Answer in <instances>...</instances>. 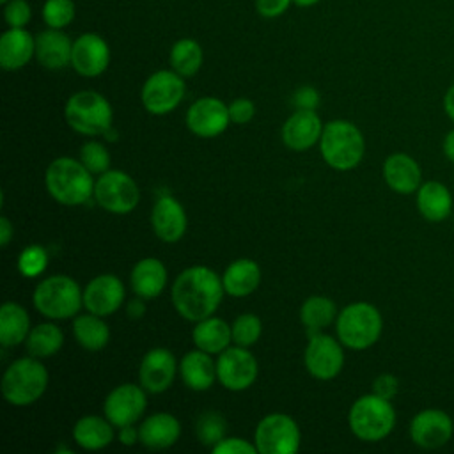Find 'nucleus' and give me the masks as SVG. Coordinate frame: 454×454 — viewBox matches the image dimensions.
Wrapping results in <instances>:
<instances>
[{
  "label": "nucleus",
  "mask_w": 454,
  "mask_h": 454,
  "mask_svg": "<svg viewBox=\"0 0 454 454\" xmlns=\"http://www.w3.org/2000/svg\"><path fill=\"white\" fill-rule=\"evenodd\" d=\"M222 278L207 266L197 264L183 270L172 284V303L188 321H200L216 312L223 298Z\"/></svg>",
  "instance_id": "f257e3e1"
},
{
  "label": "nucleus",
  "mask_w": 454,
  "mask_h": 454,
  "mask_svg": "<svg viewBox=\"0 0 454 454\" xmlns=\"http://www.w3.org/2000/svg\"><path fill=\"white\" fill-rule=\"evenodd\" d=\"M48 193L64 206L85 204L94 195L92 172L74 158L60 156L53 160L44 174Z\"/></svg>",
  "instance_id": "f03ea898"
},
{
  "label": "nucleus",
  "mask_w": 454,
  "mask_h": 454,
  "mask_svg": "<svg viewBox=\"0 0 454 454\" xmlns=\"http://www.w3.org/2000/svg\"><path fill=\"white\" fill-rule=\"evenodd\" d=\"M319 151L326 165L335 170L355 168L365 153V140L356 124L335 119L323 126Z\"/></svg>",
  "instance_id": "7ed1b4c3"
},
{
  "label": "nucleus",
  "mask_w": 454,
  "mask_h": 454,
  "mask_svg": "<svg viewBox=\"0 0 454 454\" xmlns=\"http://www.w3.org/2000/svg\"><path fill=\"white\" fill-rule=\"evenodd\" d=\"M35 356L14 360L2 376V397L14 406H27L43 397L48 387V371Z\"/></svg>",
  "instance_id": "20e7f679"
},
{
  "label": "nucleus",
  "mask_w": 454,
  "mask_h": 454,
  "mask_svg": "<svg viewBox=\"0 0 454 454\" xmlns=\"http://www.w3.org/2000/svg\"><path fill=\"white\" fill-rule=\"evenodd\" d=\"M348 424L351 433L362 442H380L395 426V410L390 399L374 392L360 395L349 408Z\"/></svg>",
  "instance_id": "39448f33"
},
{
  "label": "nucleus",
  "mask_w": 454,
  "mask_h": 454,
  "mask_svg": "<svg viewBox=\"0 0 454 454\" xmlns=\"http://www.w3.org/2000/svg\"><path fill=\"white\" fill-rule=\"evenodd\" d=\"M383 330L380 310L367 301L346 305L335 319V332L342 346L349 349H367L378 342Z\"/></svg>",
  "instance_id": "423d86ee"
},
{
  "label": "nucleus",
  "mask_w": 454,
  "mask_h": 454,
  "mask_svg": "<svg viewBox=\"0 0 454 454\" xmlns=\"http://www.w3.org/2000/svg\"><path fill=\"white\" fill-rule=\"evenodd\" d=\"M32 301L35 310L48 319H69L80 312L83 291L74 278L51 275L35 286Z\"/></svg>",
  "instance_id": "0eeeda50"
},
{
  "label": "nucleus",
  "mask_w": 454,
  "mask_h": 454,
  "mask_svg": "<svg viewBox=\"0 0 454 454\" xmlns=\"http://www.w3.org/2000/svg\"><path fill=\"white\" fill-rule=\"evenodd\" d=\"M64 117L69 128L76 133L96 137L112 128L114 110L103 94L96 90H80L66 101Z\"/></svg>",
  "instance_id": "6e6552de"
},
{
  "label": "nucleus",
  "mask_w": 454,
  "mask_h": 454,
  "mask_svg": "<svg viewBox=\"0 0 454 454\" xmlns=\"http://www.w3.org/2000/svg\"><path fill=\"white\" fill-rule=\"evenodd\" d=\"M94 199L105 211L126 215L137 207L140 190L131 176L122 170L110 168L98 176L94 184Z\"/></svg>",
  "instance_id": "1a4fd4ad"
},
{
  "label": "nucleus",
  "mask_w": 454,
  "mask_h": 454,
  "mask_svg": "<svg viewBox=\"0 0 454 454\" xmlns=\"http://www.w3.org/2000/svg\"><path fill=\"white\" fill-rule=\"evenodd\" d=\"M254 440L261 454H293L300 447V427L286 413H270L257 424Z\"/></svg>",
  "instance_id": "9d476101"
},
{
  "label": "nucleus",
  "mask_w": 454,
  "mask_h": 454,
  "mask_svg": "<svg viewBox=\"0 0 454 454\" xmlns=\"http://www.w3.org/2000/svg\"><path fill=\"white\" fill-rule=\"evenodd\" d=\"M184 78L174 69H160L153 73L142 85V105L149 114L165 115L172 112L184 98Z\"/></svg>",
  "instance_id": "9b49d317"
},
{
  "label": "nucleus",
  "mask_w": 454,
  "mask_h": 454,
  "mask_svg": "<svg viewBox=\"0 0 454 454\" xmlns=\"http://www.w3.org/2000/svg\"><path fill=\"white\" fill-rule=\"evenodd\" d=\"M259 365L255 356L243 346H229L216 358V380L227 390L239 392L255 381Z\"/></svg>",
  "instance_id": "f8f14e48"
},
{
  "label": "nucleus",
  "mask_w": 454,
  "mask_h": 454,
  "mask_svg": "<svg viewBox=\"0 0 454 454\" xmlns=\"http://www.w3.org/2000/svg\"><path fill=\"white\" fill-rule=\"evenodd\" d=\"M303 362L310 376L317 380H332L344 365L342 342L321 332H310Z\"/></svg>",
  "instance_id": "ddd939ff"
},
{
  "label": "nucleus",
  "mask_w": 454,
  "mask_h": 454,
  "mask_svg": "<svg viewBox=\"0 0 454 454\" xmlns=\"http://www.w3.org/2000/svg\"><path fill=\"white\" fill-rule=\"evenodd\" d=\"M147 406L145 390L142 385L122 383L108 392L105 397L103 411L105 417L119 429L122 426H129L140 420Z\"/></svg>",
  "instance_id": "4468645a"
},
{
  "label": "nucleus",
  "mask_w": 454,
  "mask_h": 454,
  "mask_svg": "<svg viewBox=\"0 0 454 454\" xmlns=\"http://www.w3.org/2000/svg\"><path fill=\"white\" fill-rule=\"evenodd\" d=\"M454 434L450 415L440 408H426L413 415L410 422V438L420 449H440Z\"/></svg>",
  "instance_id": "2eb2a0df"
},
{
  "label": "nucleus",
  "mask_w": 454,
  "mask_h": 454,
  "mask_svg": "<svg viewBox=\"0 0 454 454\" xmlns=\"http://www.w3.org/2000/svg\"><path fill=\"white\" fill-rule=\"evenodd\" d=\"M231 122L229 106L213 96H204L193 101L186 112L188 129L202 138L218 137Z\"/></svg>",
  "instance_id": "dca6fc26"
},
{
  "label": "nucleus",
  "mask_w": 454,
  "mask_h": 454,
  "mask_svg": "<svg viewBox=\"0 0 454 454\" xmlns=\"http://www.w3.org/2000/svg\"><path fill=\"white\" fill-rule=\"evenodd\" d=\"M110 64V48L106 41L94 32H85L73 41L71 66L85 78L99 76Z\"/></svg>",
  "instance_id": "f3484780"
},
{
  "label": "nucleus",
  "mask_w": 454,
  "mask_h": 454,
  "mask_svg": "<svg viewBox=\"0 0 454 454\" xmlns=\"http://www.w3.org/2000/svg\"><path fill=\"white\" fill-rule=\"evenodd\" d=\"M177 371L179 365L176 364L172 351L165 348H153L142 356L138 383L149 394H161L174 383Z\"/></svg>",
  "instance_id": "a211bd4d"
},
{
  "label": "nucleus",
  "mask_w": 454,
  "mask_h": 454,
  "mask_svg": "<svg viewBox=\"0 0 454 454\" xmlns=\"http://www.w3.org/2000/svg\"><path fill=\"white\" fill-rule=\"evenodd\" d=\"M126 289L119 277L103 273L94 277L83 289V307L96 316H110L124 303Z\"/></svg>",
  "instance_id": "6ab92c4d"
},
{
  "label": "nucleus",
  "mask_w": 454,
  "mask_h": 454,
  "mask_svg": "<svg viewBox=\"0 0 454 454\" xmlns=\"http://www.w3.org/2000/svg\"><path fill=\"white\" fill-rule=\"evenodd\" d=\"M151 227L161 241H179L188 227V218L183 204L172 195L160 197L151 211Z\"/></svg>",
  "instance_id": "aec40b11"
},
{
  "label": "nucleus",
  "mask_w": 454,
  "mask_h": 454,
  "mask_svg": "<svg viewBox=\"0 0 454 454\" xmlns=\"http://www.w3.org/2000/svg\"><path fill=\"white\" fill-rule=\"evenodd\" d=\"M323 122L316 110H294L282 126V142L293 151H305L319 142Z\"/></svg>",
  "instance_id": "412c9836"
},
{
  "label": "nucleus",
  "mask_w": 454,
  "mask_h": 454,
  "mask_svg": "<svg viewBox=\"0 0 454 454\" xmlns=\"http://www.w3.org/2000/svg\"><path fill=\"white\" fill-rule=\"evenodd\" d=\"M383 179L390 190L410 195L422 184V170L415 158L406 153H392L383 161Z\"/></svg>",
  "instance_id": "4be33fe9"
},
{
  "label": "nucleus",
  "mask_w": 454,
  "mask_h": 454,
  "mask_svg": "<svg viewBox=\"0 0 454 454\" xmlns=\"http://www.w3.org/2000/svg\"><path fill=\"white\" fill-rule=\"evenodd\" d=\"M73 41L60 28H46L35 35V60L51 71L71 64Z\"/></svg>",
  "instance_id": "5701e85b"
},
{
  "label": "nucleus",
  "mask_w": 454,
  "mask_h": 454,
  "mask_svg": "<svg viewBox=\"0 0 454 454\" xmlns=\"http://www.w3.org/2000/svg\"><path fill=\"white\" fill-rule=\"evenodd\" d=\"M35 57V37L27 28H7L0 35V66L5 71L25 67Z\"/></svg>",
  "instance_id": "b1692460"
},
{
  "label": "nucleus",
  "mask_w": 454,
  "mask_h": 454,
  "mask_svg": "<svg viewBox=\"0 0 454 454\" xmlns=\"http://www.w3.org/2000/svg\"><path fill=\"white\" fill-rule=\"evenodd\" d=\"M140 431V443L151 450H163L172 447L181 434V424L179 420L167 413L158 411L149 415L142 420L138 426Z\"/></svg>",
  "instance_id": "393cba45"
},
{
  "label": "nucleus",
  "mask_w": 454,
  "mask_h": 454,
  "mask_svg": "<svg viewBox=\"0 0 454 454\" xmlns=\"http://www.w3.org/2000/svg\"><path fill=\"white\" fill-rule=\"evenodd\" d=\"M417 193V209L420 213L422 218H426L427 222L438 223L443 222L450 216L452 213V193L450 190L440 183V181H426L419 186Z\"/></svg>",
  "instance_id": "a878e982"
},
{
  "label": "nucleus",
  "mask_w": 454,
  "mask_h": 454,
  "mask_svg": "<svg viewBox=\"0 0 454 454\" xmlns=\"http://www.w3.org/2000/svg\"><path fill=\"white\" fill-rule=\"evenodd\" d=\"M129 284L137 296L144 300H153L160 296L167 286V268L160 259H140L131 270Z\"/></svg>",
  "instance_id": "bb28decb"
},
{
  "label": "nucleus",
  "mask_w": 454,
  "mask_h": 454,
  "mask_svg": "<svg viewBox=\"0 0 454 454\" xmlns=\"http://www.w3.org/2000/svg\"><path fill=\"white\" fill-rule=\"evenodd\" d=\"M179 374L188 388L202 392L211 388L216 380V362H213L209 353L195 348L179 362Z\"/></svg>",
  "instance_id": "cd10ccee"
},
{
  "label": "nucleus",
  "mask_w": 454,
  "mask_h": 454,
  "mask_svg": "<svg viewBox=\"0 0 454 454\" xmlns=\"http://www.w3.org/2000/svg\"><path fill=\"white\" fill-rule=\"evenodd\" d=\"M222 284L225 293L234 298L248 296L261 284V268L252 259H236L225 268Z\"/></svg>",
  "instance_id": "c85d7f7f"
},
{
  "label": "nucleus",
  "mask_w": 454,
  "mask_h": 454,
  "mask_svg": "<svg viewBox=\"0 0 454 454\" xmlns=\"http://www.w3.org/2000/svg\"><path fill=\"white\" fill-rule=\"evenodd\" d=\"M192 340L195 348L209 355H218L232 342V330L231 325H227L223 319L209 316L195 323Z\"/></svg>",
  "instance_id": "c756f323"
},
{
  "label": "nucleus",
  "mask_w": 454,
  "mask_h": 454,
  "mask_svg": "<svg viewBox=\"0 0 454 454\" xmlns=\"http://www.w3.org/2000/svg\"><path fill=\"white\" fill-rule=\"evenodd\" d=\"M114 424L99 415H85L76 420L73 427V440L85 450H99L112 443Z\"/></svg>",
  "instance_id": "7c9ffc66"
},
{
  "label": "nucleus",
  "mask_w": 454,
  "mask_h": 454,
  "mask_svg": "<svg viewBox=\"0 0 454 454\" xmlns=\"http://www.w3.org/2000/svg\"><path fill=\"white\" fill-rule=\"evenodd\" d=\"M30 333L28 312L14 301H5L0 307V344L12 348L27 340Z\"/></svg>",
  "instance_id": "2f4dec72"
},
{
  "label": "nucleus",
  "mask_w": 454,
  "mask_h": 454,
  "mask_svg": "<svg viewBox=\"0 0 454 454\" xmlns=\"http://www.w3.org/2000/svg\"><path fill=\"white\" fill-rule=\"evenodd\" d=\"M73 335L76 342L87 351H99L110 340V328L101 316L92 312L80 314L73 321Z\"/></svg>",
  "instance_id": "473e14b6"
},
{
  "label": "nucleus",
  "mask_w": 454,
  "mask_h": 454,
  "mask_svg": "<svg viewBox=\"0 0 454 454\" xmlns=\"http://www.w3.org/2000/svg\"><path fill=\"white\" fill-rule=\"evenodd\" d=\"M168 60H170V67L177 74H181L183 78H190L200 69L204 53H202L200 44L195 39L181 37L172 44Z\"/></svg>",
  "instance_id": "72a5a7b5"
},
{
  "label": "nucleus",
  "mask_w": 454,
  "mask_h": 454,
  "mask_svg": "<svg viewBox=\"0 0 454 454\" xmlns=\"http://www.w3.org/2000/svg\"><path fill=\"white\" fill-rule=\"evenodd\" d=\"M64 344L62 330L53 323H39L30 328L25 340L27 351L35 358H48L55 355Z\"/></svg>",
  "instance_id": "f704fd0d"
},
{
  "label": "nucleus",
  "mask_w": 454,
  "mask_h": 454,
  "mask_svg": "<svg viewBox=\"0 0 454 454\" xmlns=\"http://www.w3.org/2000/svg\"><path fill=\"white\" fill-rule=\"evenodd\" d=\"M337 317V305L328 296H309L300 309V321L310 332H321Z\"/></svg>",
  "instance_id": "c9c22d12"
},
{
  "label": "nucleus",
  "mask_w": 454,
  "mask_h": 454,
  "mask_svg": "<svg viewBox=\"0 0 454 454\" xmlns=\"http://www.w3.org/2000/svg\"><path fill=\"white\" fill-rule=\"evenodd\" d=\"M227 433V420L218 411L207 410L202 411L195 422V434L200 443L207 447H215L220 440L225 438Z\"/></svg>",
  "instance_id": "e433bc0d"
},
{
  "label": "nucleus",
  "mask_w": 454,
  "mask_h": 454,
  "mask_svg": "<svg viewBox=\"0 0 454 454\" xmlns=\"http://www.w3.org/2000/svg\"><path fill=\"white\" fill-rule=\"evenodd\" d=\"M232 330V342L243 348H250L254 346L262 332V325L261 319L252 314V312H245L241 316H238L234 319V323L231 325Z\"/></svg>",
  "instance_id": "4c0bfd02"
},
{
  "label": "nucleus",
  "mask_w": 454,
  "mask_h": 454,
  "mask_svg": "<svg viewBox=\"0 0 454 454\" xmlns=\"http://www.w3.org/2000/svg\"><path fill=\"white\" fill-rule=\"evenodd\" d=\"M43 20L50 28H66L74 20L73 0H46L43 5Z\"/></svg>",
  "instance_id": "58836bf2"
},
{
  "label": "nucleus",
  "mask_w": 454,
  "mask_h": 454,
  "mask_svg": "<svg viewBox=\"0 0 454 454\" xmlns=\"http://www.w3.org/2000/svg\"><path fill=\"white\" fill-rule=\"evenodd\" d=\"M48 266V252L41 245H28L18 257V270L27 278L39 277Z\"/></svg>",
  "instance_id": "ea45409f"
},
{
  "label": "nucleus",
  "mask_w": 454,
  "mask_h": 454,
  "mask_svg": "<svg viewBox=\"0 0 454 454\" xmlns=\"http://www.w3.org/2000/svg\"><path fill=\"white\" fill-rule=\"evenodd\" d=\"M78 160L92 174L101 176L103 172L110 170V153H108V149L101 142H96V140L85 142L80 147V158Z\"/></svg>",
  "instance_id": "a19ab883"
},
{
  "label": "nucleus",
  "mask_w": 454,
  "mask_h": 454,
  "mask_svg": "<svg viewBox=\"0 0 454 454\" xmlns=\"http://www.w3.org/2000/svg\"><path fill=\"white\" fill-rule=\"evenodd\" d=\"M30 16L32 9L27 0H9L4 4V20L11 28H25Z\"/></svg>",
  "instance_id": "79ce46f5"
},
{
  "label": "nucleus",
  "mask_w": 454,
  "mask_h": 454,
  "mask_svg": "<svg viewBox=\"0 0 454 454\" xmlns=\"http://www.w3.org/2000/svg\"><path fill=\"white\" fill-rule=\"evenodd\" d=\"M211 450L215 454H255L257 447L248 440H243L238 436H225Z\"/></svg>",
  "instance_id": "37998d69"
},
{
  "label": "nucleus",
  "mask_w": 454,
  "mask_h": 454,
  "mask_svg": "<svg viewBox=\"0 0 454 454\" xmlns=\"http://www.w3.org/2000/svg\"><path fill=\"white\" fill-rule=\"evenodd\" d=\"M227 106H229L231 122H236V124H245L252 121L255 115V105L248 98H236Z\"/></svg>",
  "instance_id": "c03bdc74"
},
{
  "label": "nucleus",
  "mask_w": 454,
  "mask_h": 454,
  "mask_svg": "<svg viewBox=\"0 0 454 454\" xmlns=\"http://www.w3.org/2000/svg\"><path fill=\"white\" fill-rule=\"evenodd\" d=\"M293 105L296 110H316L319 105V92L310 85H303L294 90Z\"/></svg>",
  "instance_id": "a18cd8bd"
},
{
  "label": "nucleus",
  "mask_w": 454,
  "mask_h": 454,
  "mask_svg": "<svg viewBox=\"0 0 454 454\" xmlns=\"http://www.w3.org/2000/svg\"><path fill=\"white\" fill-rule=\"evenodd\" d=\"M372 392L392 401L399 392V380L390 372H383L372 381Z\"/></svg>",
  "instance_id": "49530a36"
},
{
  "label": "nucleus",
  "mask_w": 454,
  "mask_h": 454,
  "mask_svg": "<svg viewBox=\"0 0 454 454\" xmlns=\"http://www.w3.org/2000/svg\"><path fill=\"white\" fill-rule=\"evenodd\" d=\"M293 0H255V11L262 18H278L284 14Z\"/></svg>",
  "instance_id": "de8ad7c7"
},
{
  "label": "nucleus",
  "mask_w": 454,
  "mask_h": 454,
  "mask_svg": "<svg viewBox=\"0 0 454 454\" xmlns=\"http://www.w3.org/2000/svg\"><path fill=\"white\" fill-rule=\"evenodd\" d=\"M117 438H119V442H121L122 445L131 447V445H135L137 442H140V431H138V427H135V424L122 426V427H119Z\"/></svg>",
  "instance_id": "09e8293b"
},
{
  "label": "nucleus",
  "mask_w": 454,
  "mask_h": 454,
  "mask_svg": "<svg viewBox=\"0 0 454 454\" xmlns=\"http://www.w3.org/2000/svg\"><path fill=\"white\" fill-rule=\"evenodd\" d=\"M12 234H14V227H12L11 220L7 216H2L0 218V245L7 247L11 238H12Z\"/></svg>",
  "instance_id": "8fccbe9b"
},
{
  "label": "nucleus",
  "mask_w": 454,
  "mask_h": 454,
  "mask_svg": "<svg viewBox=\"0 0 454 454\" xmlns=\"http://www.w3.org/2000/svg\"><path fill=\"white\" fill-rule=\"evenodd\" d=\"M126 310H128V316H129V317H133V319H138V317H142V316H144V312H145L144 298L137 296V298L129 300V301H128V307H126Z\"/></svg>",
  "instance_id": "3c124183"
},
{
  "label": "nucleus",
  "mask_w": 454,
  "mask_h": 454,
  "mask_svg": "<svg viewBox=\"0 0 454 454\" xmlns=\"http://www.w3.org/2000/svg\"><path fill=\"white\" fill-rule=\"evenodd\" d=\"M443 112L454 122V83L447 89L443 96Z\"/></svg>",
  "instance_id": "603ef678"
},
{
  "label": "nucleus",
  "mask_w": 454,
  "mask_h": 454,
  "mask_svg": "<svg viewBox=\"0 0 454 454\" xmlns=\"http://www.w3.org/2000/svg\"><path fill=\"white\" fill-rule=\"evenodd\" d=\"M442 151H443L445 158L454 163V128L445 135V138L442 142Z\"/></svg>",
  "instance_id": "864d4df0"
},
{
  "label": "nucleus",
  "mask_w": 454,
  "mask_h": 454,
  "mask_svg": "<svg viewBox=\"0 0 454 454\" xmlns=\"http://www.w3.org/2000/svg\"><path fill=\"white\" fill-rule=\"evenodd\" d=\"M319 0H293V4H296L298 7H312L316 5Z\"/></svg>",
  "instance_id": "5fc2aeb1"
},
{
  "label": "nucleus",
  "mask_w": 454,
  "mask_h": 454,
  "mask_svg": "<svg viewBox=\"0 0 454 454\" xmlns=\"http://www.w3.org/2000/svg\"><path fill=\"white\" fill-rule=\"evenodd\" d=\"M0 2H2V4H5V2H9V0H0Z\"/></svg>",
  "instance_id": "6e6d98bb"
}]
</instances>
